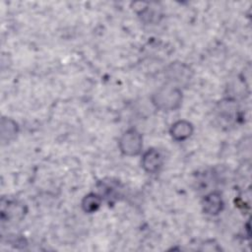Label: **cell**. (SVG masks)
Listing matches in <instances>:
<instances>
[{
  "mask_svg": "<svg viewBox=\"0 0 252 252\" xmlns=\"http://www.w3.org/2000/svg\"><path fill=\"white\" fill-rule=\"evenodd\" d=\"M101 200L102 198L100 195L96 193H89L83 198L81 202V207L85 213L93 214L99 209L101 205Z\"/></svg>",
  "mask_w": 252,
  "mask_h": 252,
  "instance_id": "ba28073f",
  "label": "cell"
},
{
  "mask_svg": "<svg viewBox=\"0 0 252 252\" xmlns=\"http://www.w3.org/2000/svg\"><path fill=\"white\" fill-rule=\"evenodd\" d=\"M166 79L172 86H187L193 77L192 69L185 63L172 62L165 69Z\"/></svg>",
  "mask_w": 252,
  "mask_h": 252,
  "instance_id": "3957f363",
  "label": "cell"
},
{
  "mask_svg": "<svg viewBox=\"0 0 252 252\" xmlns=\"http://www.w3.org/2000/svg\"><path fill=\"white\" fill-rule=\"evenodd\" d=\"M118 148L124 156H138L143 149V137L141 133L134 128L126 130L118 140Z\"/></svg>",
  "mask_w": 252,
  "mask_h": 252,
  "instance_id": "7a4b0ae2",
  "label": "cell"
},
{
  "mask_svg": "<svg viewBox=\"0 0 252 252\" xmlns=\"http://www.w3.org/2000/svg\"><path fill=\"white\" fill-rule=\"evenodd\" d=\"M1 142L3 145L9 144L12 142L19 133V125L18 123L9 117H2L1 118Z\"/></svg>",
  "mask_w": 252,
  "mask_h": 252,
  "instance_id": "52a82bcc",
  "label": "cell"
},
{
  "mask_svg": "<svg viewBox=\"0 0 252 252\" xmlns=\"http://www.w3.org/2000/svg\"><path fill=\"white\" fill-rule=\"evenodd\" d=\"M151 99L156 108L162 111H174L181 106L183 94L180 88L168 85L155 92Z\"/></svg>",
  "mask_w": 252,
  "mask_h": 252,
  "instance_id": "6da1fadb",
  "label": "cell"
},
{
  "mask_svg": "<svg viewBox=\"0 0 252 252\" xmlns=\"http://www.w3.org/2000/svg\"><path fill=\"white\" fill-rule=\"evenodd\" d=\"M223 200L221 194L218 191H212L204 196L202 200V209L206 215L217 216L223 209Z\"/></svg>",
  "mask_w": 252,
  "mask_h": 252,
  "instance_id": "277c9868",
  "label": "cell"
},
{
  "mask_svg": "<svg viewBox=\"0 0 252 252\" xmlns=\"http://www.w3.org/2000/svg\"><path fill=\"white\" fill-rule=\"evenodd\" d=\"M163 158L161 154L156 149H149L142 157V166L149 173L158 172L162 166Z\"/></svg>",
  "mask_w": 252,
  "mask_h": 252,
  "instance_id": "5b68a950",
  "label": "cell"
},
{
  "mask_svg": "<svg viewBox=\"0 0 252 252\" xmlns=\"http://www.w3.org/2000/svg\"><path fill=\"white\" fill-rule=\"evenodd\" d=\"M193 131H194L193 124L183 119L174 122L169 129V133L172 139L178 142L185 141L186 139L191 137V135L193 134Z\"/></svg>",
  "mask_w": 252,
  "mask_h": 252,
  "instance_id": "8992f818",
  "label": "cell"
}]
</instances>
